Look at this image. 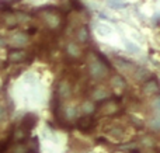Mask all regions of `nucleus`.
Segmentation results:
<instances>
[{"label":"nucleus","mask_w":160,"mask_h":153,"mask_svg":"<svg viewBox=\"0 0 160 153\" xmlns=\"http://www.w3.org/2000/svg\"><path fill=\"white\" fill-rule=\"evenodd\" d=\"M68 51H69V53H72V55H79V48L76 47L75 44H70L69 47H68Z\"/></svg>","instance_id":"6e6552de"},{"label":"nucleus","mask_w":160,"mask_h":153,"mask_svg":"<svg viewBox=\"0 0 160 153\" xmlns=\"http://www.w3.org/2000/svg\"><path fill=\"white\" fill-rule=\"evenodd\" d=\"M125 47H127V49L129 51V52H132V53H138L139 52V47H138V45L132 44V42H129V41H125Z\"/></svg>","instance_id":"0eeeda50"},{"label":"nucleus","mask_w":160,"mask_h":153,"mask_svg":"<svg viewBox=\"0 0 160 153\" xmlns=\"http://www.w3.org/2000/svg\"><path fill=\"white\" fill-rule=\"evenodd\" d=\"M37 117L34 114H28V115H25L24 117V120H22V128H24V131H31V129L35 126V124H37Z\"/></svg>","instance_id":"f03ea898"},{"label":"nucleus","mask_w":160,"mask_h":153,"mask_svg":"<svg viewBox=\"0 0 160 153\" xmlns=\"http://www.w3.org/2000/svg\"><path fill=\"white\" fill-rule=\"evenodd\" d=\"M8 58H10L11 61L18 62V61H22V59L25 58V53L22 52L21 49H11L10 52H8Z\"/></svg>","instance_id":"20e7f679"},{"label":"nucleus","mask_w":160,"mask_h":153,"mask_svg":"<svg viewBox=\"0 0 160 153\" xmlns=\"http://www.w3.org/2000/svg\"><path fill=\"white\" fill-rule=\"evenodd\" d=\"M117 63H118V67H119V69H124V70L133 67V65L131 63V62H127L125 59H122V58H117Z\"/></svg>","instance_id":"39448f33"},{"label":"nucleus","mask_w":160,"mask_h":153,"mask_svg":"<svg viewBox=\"0 0 160 153\" xmlns=\"http://www.w3.org/2000/svg\"><path fill=\"white\" fill-rule=\"evenodd\" d=\"M108 6H110L111 8H124V7H127L125 3H121V2H118V0H108Z\"/></svg>","instance_id":"423d86ee"},{"label":"nucleus","mask_w":160,"mask_h":153,"mask_svg":"<svg viewBox=\"0 0 160 153\" xmlns=\"http://www.w3.org/2000/svg\"><path fill=\"white\" fill-rule=\"evenodd\" d=\"M87 37H88L87 30H86V27H83V34L79 32V39H80V41H86V39H87Z\"/></svg>","instance_id":"f8f14e48"},{"label":"nucleus","mask_w":160,"mask_h":153,"mask_svg":"<svg viewBox=\"0 0 160 153\" xmlns=\"http://www.w3.org/2000/svg\"><path fill=\"white\" fill-rule=\"evenodd\" d=\"M93 124H94V120H93V117H83V118H80L79 120V128L82 129V131H87L88 128H91L93 126Z\"/></svg>","instance_id":"7ed1b4c3"},{"label":"nucleus","mask_w":160,"mask_h":153,"mask_svg":"<svg viewBox=\"0 0 160 153\" xmlns=\"http://www.w3.org/2000/svg\"><path fill=\"white\" fill-rule=\"evenodd\" d=\"M70 6H72L75 10H82L83 6L80 4V2H78V0H70Z\"/></svg>","instance_id":"9b49d317"},{"label":"nucleus","mask_w":160,"mask_h":153,"mask_svg":"<svg viewBox=\"0 0 160 153\" xmlns=\"http://www.w3.org/2000/svg\"><path fill=\"white\" fill-rule=\"evenodd\" d=\"M90 69H91V75H93L94 77H101V76L105 73L104 65H102L100 61H94L93 63H91Z\"/></svg>","instance_id":"f257e3e1"},{"label":"nucleus","mask_w":160,"mask_h":153,"mask_svg":"<svg viewBox=\"0 0 160 153\" xmlns=\"http://www.w3.org/2000/svg\"><path fill=\"white\" fill-rule=\"evenodd\" d=\"M98 31H100V34H110L111 32V30H110V28H107V27H104V28L100 27Z\"/></svg>","instance_id":"ddd939ff"},{"label":"nucleus","mask_w":160,"mask_h":153,"mask_svg":"<svg viewBox=\"0 0 160 153\" xmlns=\"http://www.w3.org/2000/svg\"><path fill=\"white\" fill-rule=\"evenodd\" d=\"M13 41L16 42V44H24V42L27 41V38H25L24 35H17V37L13 38Z\"/></svg>","instance_id":"1a4fd4ad"},{"label":"nucleus","mask_w":160,"mask_h":153,"mask_svg":"<svg viewBox=\"0 0 160 153\" xmlns=\"http://www.w3.org/2000/svg\"><path fill=\"white\" fill-rule=\"evenodd\" d=\"M114 84L115 86H119V87H124L125 83H124V79L119 77V76H117V77H114Z\"/></svg>","instance_id":"9d476101"}]
</instances>
